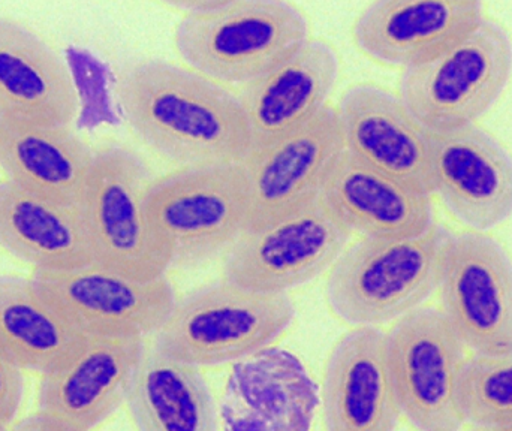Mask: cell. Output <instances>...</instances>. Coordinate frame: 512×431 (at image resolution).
Masks as SVG:
<instances>
[{"label": "cell", "instance_id": "6da1fadb", "mask_svg": "<svg viewBox=\"0 0 512 431\" xmlns=\"http://www.w3.org/2000/svg\"><path fill=\"white\" fill-rule=\"evenodd\" d=\"M116 98L129 128L180 168L243 164L251 153L237 93L162 59L120 69Z\"/></svg>", "mask_w": 512, "mask_h": 431}, {"label": "cell", "instance_id": "7a4b0ae2", "mask_svg": "<svg viewBox=\"0 0 512 431\" xmlns=\"http://www.w3.org/2000/svg\"><path fill=\"white\" fill-rule=\"evenodd\" d=\"M309 41L306 15L282 0H224L213 11L183 15L174 30L186 65L222 86L255 83Z\"/></svg>", "mask_w": 512, "mask_h": 431}, {"label": "cell", "instance_id": "3957f363", "mask_svg": "<svg viewBox=\"0 0 512 431\" xmlns=\"http://www.w3.org/2000/svg\"><path fill=\"white\" fill-rule=\"evenodd\" d=\"M450 235L433 223L415 237L361 238L331 267V312L352 328H379L420 309L438 289Z\"/></svg>", "mask_w": 512, "mask_h": 431}, {"label": "cell", "instance_id": "277c9868", "mask_svg": "<svg viewBox=\"0 0 512 431\" xmlns=\"http://www.w3.org/2000/svg\"><path fill=\"white\" fill-rule=\"evenodd\" d=\"M294 318L289 294H259L222 279L176 300L152 348L198 369L236 364L271 348Z\"/></svg>", "mask_w": 512, "mask_h": 431}, {"label": "cell", "instance_id": "5b68a950", "mask_svg": "<svg viewBox=\"0 0 512 431\" xmlns=\"http://www.w3.org/2000/svg\"><path fill=\"white\" fill-rule=\"evenodd\" d=\"M146 212L171 268L197 267L230 250L248 228L243 164L180 168L153 179Z\"/></svg>", "mask_w": 512, "mask_h": 431}, {"label": "cell", "instance_id": "8992f818", "mask_svg": "<svg viewBox=\"0 0 512 431\" xmlns=\"http://www.w3.org/2000/svg\"><path fill=\"white\" fill-rule=\"evenodd\" d=\"M510 33L484 17L459 41L423 65L403 71L400 101L429 134L475 125L507 89Z\"/></svg>", "mask_w": 512, "mask_h": 431}, {"label": "cell", "instance_id": "52a82bcc", "mask_svg": "<svg viewBox=\"0 0 512 431\" xmlns=\"http://www.w3.org/2000/svg\"><path fill=\"white\" fill-rule=\"evenodd\" d=\"M153 182L140 156L120 146L95 152L81 201L93 249V265L135 282L167 277L170 253L156 237L146 212Z\"/></svg>", "mask_w": 512, "mask_h": 431}, {"label": "cell", "instance_id": "ba28073f", "mask_svg": "<svg viewBox=\"0 0 512 431\" xmlns=\"http://www.w3.org/2000/svg\"><path fill=\"white\" fill-rule=\"evenodd\" d=\"M465 349L441 310L420 307L387 333V357L400 415L415 431H460L457 399Z\"/></svg>", "mask_w": 512, "mask_h": 431}, {"label": "cell", "instance_id": "9c48e42d", "mask_svg": "<svg viewBox=\"0 0 512 431\" xmlns=\"http://www.w3.org/2000/svg\"><path fill=\"white\" fill-rule=\"evenodd\" d=\"M42 300L83 337L146 340L176 304L167 277L135 282L96 265L72 270H35L29 277Z\"/></svg>", "mask_w": 512, "mask_h": 431}, {"label": "cell", "instance_id": "30bf717a", "mask_svg": "<svg viewBox=\"0 0 512 431\" xmlns=\"http://www.w3.org/2000/svg\"><path fill=\"white\" fill-rule=\"evenodd\" d=\"M438 289L442 315L466 348L511 354L512 261L501 243L480 232L451 234Z\"/></svg>", "mask_w": 512, "mask_h": 431}, {"label": "cell", "instance_id": "8fae6325", "mask_svg": "<svg viewBox=\"0 0 512 431\" xmlns=\"http://www.w3.org/2000/svg\"><path fill=\"white\" fill-rule=\"evenodd\" d=\"M351 235L319 200L270 228L243 235L228 250L224 279L259 294H288L333 267Z\"/></svg>", "mask_w": 512, "mask_h": 431}, {"label": "cell", "instance_id": "7c38bea8", "mask_svg": "<svg viewBox=\"0 0 512 431\" xmlns=\"http://www.w3.org/2000/svg\"><path fill=\"white\" fill-rule=\"evenodd\" d=\"M345 152L336 108L261 152L243 167L249 183V232L276 225L321 200L337 159Z\"/></svg>", "mask_w": 512, "mask_h": 431}, {"label": "cell", "instance_id": "4fadbf2b", "mask_svg": "<svg viewBox=\"0 0 512 431\" xmlns=\"http://www.w3.org/2000/svg\"><path fill=\"white\" fill-rule=\"evenodd\" d=\"M144 351L137 337H83L41 376L38 414L63 429L95 430L125 405Z\"/></svg>", "mask_w": 512, "mask_h": 431}, {"label": "cell", "instance_id": "5bb4252c", "mask_svg": "<svg viewBox=\"0 0 512 431\" xmlns=\"http://www.w3.org/2000/svg\"><path fill=\"white\" fill-rule=\"evenodd\" d=\"M432 141L433 194L472 232L487 234L512 216V158L477 125Z\"/></svg>", "mask_w": 512, "mask_h": 431}, {"label": "cell", "instance_id": "9a60e30c", "mask_svg": "<svg viewBox=\"0 0 512 431\" xmlns=\"http://www.w3.org/2000/svg\"><path fill=\"white\" fill-rule=\"evenodd\" d=\"M345 149L385 176L433 195L432 141L399 96L375 84L346 90L336 108Z\"/></svg>", "mask_w": 512, "mask_h": 431}, {"label": "cell", "instance_id": "2e32d148", "mask_svg": "<svg viewBox=\"0 0 512 431\" xmlns=\"http://www.w3.org/2000/svg\"><path fill=\"white\" fill-rule=\"evenodd\" d=\"M319 384L300 358L271 348L233 364L221 406V431H312Z\"/></svg>", "mask_w": 512, "mask_h": 431}, {"label": "cell", "instance_id": "e0dca14e", "mask_svg": "<svg viewBox=\"0 0 512 431\" xmlns=\"http://www.w3.org/2000/svg\"><path fill=\"white\" fill-rule=\"evenodd\" d=\"M319 408L325 431H396L400 409L391 382L387 333L354 327L328 355Z\"/></svg>", "mask_w": 512, "mask_h": 431}, {"label": "cell", "instance_id": "ac0fdd59", "mask_svg": "<svg viewBox=\"0 0 512 431\" xmlns=\"http://www.w3.org/2000/svg\"><path fill=\"white\" fill-rule=\"evenodd\" d=\"M480 0H379L352 26L358 50L391 68H415L459 41L483 18Z\"/></svg>", "mask_w": 512, "mask_h": 431}, {"label": "cell", "instance_id": "d6986e66", "mask_svg": "<svg viewBox=\"0 0 512 431\" xmlns=\"http://www.w3.org/2000/svg\"><path fill=\"white\" fill-rule=\"evenodd\" d=\"M339 77V57L325 41L310 39L294 57L237 93L245 111L251 153L261 152L312 122Z\"/></svg>", "mask_w": 512, "mask_h": 431}, {"label": "cell", "instance_id": "ffe728a7", "mask_svg": "<svg viewBox=\"0 0 512 431\" xmlns=\"http://www.w3.org/2000/svg\"><path fill=\"white\" fill-rule=\"evenodd\" d=\"M80 110L62 57L14 18L0 17V119L71 126Z\"/></svg>", "mask_w": 512, "mask_h": 431}, {"label": "cell", "instance_id": "44dd1931", "mask_svg": "<svg viewBox=\"0 0 512 431\" xmlns=\"http://www.w3.org/2000/svg\"><path fill=\"white\" fill-rule=\"evenodd\" d=\"M321 201L351 234L363 238L415 237L435 223L430 195L412 191L346 149Z\"/></svg>", "mask_w": 512, "mask_h": 431}, {"label": "cell", "instance_id": "7402d4cb", "mask_svg": "<svg viewBox=\"0 0 512 431\" xmlns=\"http://www.w3.org/2000/svg\"><path fill=\"white\" fill-rule=\"evenodd\" d=\"M95 152L71 126L0 119V168L30 194L80 206Z\"/></svg>", "mask_w": 512, "mask_h": 431}, {"label": "cell", "instance_id": "603a6c76", "mask_svg": "<svg viewBox=\"0 0 512 431\" xmlns=\"http://www.w3.org/2000/svg\"><path fill=\"white\" fill-rule=\"evenodd\" d=\"M0 246L35 270H72L93 264L81 206L0 183Z\"/></svg>", "mask_w": 512, "mask_h": 431}, {"label": "cell", "instance_id": "cb8c5ba5", "mask_svg": "<svg viewBox=\"0 0 512 431\" xmlns=\"http://www.w3.org/2000/svg\"><path fill=\"white\" fill-rule=\"evenodd\" d=\"M137 431H221L219 408L198 367L144 351L128 399Z\"/></svg>", "mask_w": 512, "mask_h": 431}, {"label": "cell", "instance_id": "d4e9b609", "mask_svg": "<svg viewBox=\"0 0 512 431\" xmlns=\"http://www.w3.org/2000/svg\"><path fill=\"white\" fill-rule=\"evenodd\" d=\"M81 340L42 300L30 279L0 276V342L24 372L47 375Z\"/></svg>", "mask_w": 512, "mask_h": 431}, {"label": "cell", "instance_id": "484cf974", "mask_svg": "<svg viewBox=\"0 0 512 431\" xmlns=\"http://www.w3.org/2000/svg\"><path fill=\"white\" fill-rule=\"evenodd\" d=\"M457 399L463 421L475 427L512 423V352L478 355L463 364Z\"/></svg>", "mask_w": 512, "mask_h": 431}, {"label": "cell", "instance_id": "4316f807", "mask_svg": "<svg viewBox=\"0 0 512 431\" xmlns=\"http://www.w3.org/2000/svg\"><path fill=\"white\" fill-rule=\"evenodd\" d=\"M24 370L0 342V429H11L24 394Z\"/></svg>", "mask_w": 512, "mask_h": 431}, {"label": "cell", "instance_id": "83f0119b", "mask_svg": "<svg viewBox=\"0 0 512 431\" xmlns=\"http://www.w3.org/2000/svg\"><path fill=\"white\" fill-rule=\"evenodd\" d=\"M14 431H72L63 429V427L57 426V424L50 423L45 420L39 414L32 415V417L24 418L17 426L12 429Z\"/></svg>", "mask_w": 512, "mask_h": 431}, {"label": "cell", "instance_id": "f1b7e54d", "mask_svg": "<svg viewBox=\"0 0 512 431\" xmlns=\"http://www.w3.org/2000/svg\"><path fill=\"white\" fill-rule=\"evenodd\" d=\"M472 431H512V423L502 424V426L475 427Z\"/></svg>", "mask_w": 512, "mask_h": 431}, {"label": "cell", "instance_id": "f546056e", "mask_svg": "<svg viewBox=\"0 0 512 431\" xmlns=\"http://www.w3.org/2000/svg\"><path fill=\"white\" fill-rule=\"evenodd\" d=\"M0 431H14V430H11V429H0Z\"/></svg>", "mask_w": 512, "mask_h": 431}]
</instances>
